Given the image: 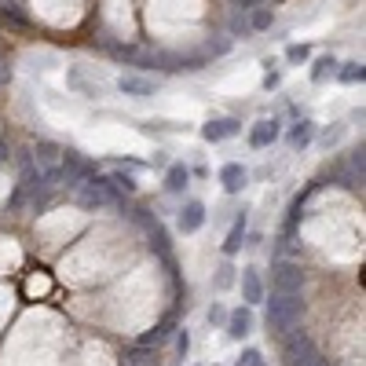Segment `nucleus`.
Here are the masks:
<instances>
[{
    "instance_id": "obj_21",
    "label": "nucleus",
    "mask_w": 366,
    "mask_h": 366,
    "mask_svg": "<svg viewBox=\"0 0 366 366\" xmlns=\"http://www.w3.org/2000/svg\"><path fill=\"white\" fill-rule=\"evenodd\" d=\"M308 55H311L308 44H290V48H286V59H290V62H308Z\"/></svg>"
},
{
    "instance_id": "obj_30",
    "label": "nucleus",
    "mask_w": 366,
    "mask_h": 366,
    "mask_svg": "<svg viewBox=\"0 0 366 366\" xmlns=\"http://www.w3.org/2000/svg\"><path fill=\"white\" fill-rule=\"evenodd\" d=\"M8 154H11V147H8V139H0V165H8Z\"/></svg>"
},
{
    "instance_id": "obj_14",
    "label": "nucleus",
    "mask_w": 366,
    "mask_h": 366,
    "mask_svg": "<svg viewBox=\"0 0 366 366\" xmlns=\"http://www.w3.org/2000/svg\"><path fill=\"white\" fill-rule=\"evenodd\" d=\"M187 180H191V168L173 165V168H168V176H165V191L168 194H180L183 187H187Z\"/></svg>"
},
{
    "instance_id": "obj_15",
    "label": "nucleus",
    "mask_w": 366,
    "mask_h": 366,
    "mask_svg": "<svg viewBox=\"0 0 366 366\" xmlns=\"http://www.w3.org/2000/svg\"><path fill=\"white\" fill-rule=\"evenodd\" d=\"M271 22H274V15H271V8H253L250 11V33H260V30H271Z\"/></svg>"
},
{
    "instance_id": "obj_23",
    "label": "nucleus",
    "mask_w": 366,
    "mask_h": 366,
    "mask_svg": "<svg viewBox=\"0 0 366 366\" xmlns=\"http://www.w3.org/2000/svg\"><path fill=\"white\" fill-rule=\"evenodd\" d=\"M8 85H11V59L0 55V88H8Z\"/></svg>"
},
{
    "instance_id": "obj_29",
    "label": "nucleus",
    "mask_w": 366,
    "mask_h": 366,
    "mask_svg": "<svg viewBox=\"0 0 366 366\" xmlns=\"http://www.w3.org/2000/svg\"><path fill=\"white\" fill-rule=\"evenodd\" d=\"M187 345H191V337H187V330H183V333L176 337V351H180V356H187Z\"/></svg>"
},
{
    "instance_id": "obj_25",
    "label": "nucleus",
    "mask_w": 366,
    "mask_h": 366,
    "mask_svg": "<svg viewBox=\"0 0 366 366\" xmlns=\"http://www.w3.org/2000/svg\"><path fill=\"white\" fill-rule=\"evenodd\" d=\"M234 268L231 264H224V268H220V274H216V286H220V290H227V286L234 282V274H231Z\"/></svg>"
},
{
    "instance_id": "obj_11",
    "label": "nucleus",
    "mask_w": 366,
    "mask_h": 366,
    "mask_svg": "<svg viewBox=\"0 0 366 366\" xmlns=\"http://www.w3.org/2000/svg\"><path fill=\"white\" fill-rule=\"evenodd\" d=\"M315 351V345H311V337L308 333H290L286 337V363H297V359H304Z\"/></svg>"
},
{
    "instance_id": "obj_5",
    "label": "nucleus",
    "mask_w": 366,
    "mask_h": 366,
    "mask_svg": "<svg viewBox=\"0 0 366 366\" xmlns=\"http://www.w3.org/2000/svg\"><path fill=\"white\" fill-rule=\"evenodd\" d=\"M154 88H158V81H150V77H139V73H121V77H117V92H125V96H136V99L154 96Z\"/></svg>"
},
{
    "instance_id": "obj_12",
    "label": "nucleus",
    "mask_w": 366,
    "mask_h": 366,
    "mask_svg": "<svg viewBox=\"0 0 366 366\" xmlns=\"http://www.w3.org/2000/svg\"><path fill=\"white\" fill-rule=\"evenodd\" d=\"M311 139H315V125H311L308 117H304V121H297V125L290 128V147H293V150H304Z\"/></svg>"
},
{
    "instance_id": "obj_3",
    "label": "nucleus",
    "mask_w": 366,
    "mask_h": 366,
    "mask_svg": "<svg viewBox=\"0 0 366 366\" xmlns=\"http://www.w3.org/2000/svg\"><path fill=\"white\" fill-rule=\"evenodd\" d=\"M304 290V271L293 260H279L271 268V293H300Z\"/></svg>"
},
{
    "instance_id": "obj_2",
    "label": "nucleus",
    "mask_w": 366,
    "mask_h": 366,
    "mask_svg": "<svg viewBox=\"0 0 366 366\" xmlns=\"http://www.w3.org/2000/svg\"><path fill=\"white\" fill-rule=\"evenodd\" d=\"M62 162H67V150H62L59 143H51V139H41V143H33V147H30V168L44 183L62 176Z\"/></svg>"
},
{
    "instance_id": "obj_17",
    "label": "nucleus",
    "mask_w": 366,
    "mask_h": 366,
    "mask_svg": "<svg viewBox=\"0 0 366 366\" xmlns=\"http://www.w3.org/2000/svg\"><path fill=\"white\" fill-rule=\"evenodd\" d=\"M107 183L117 191V194H136V180L132 176H125V173H114V176H107Z\"/></svg>"
},
{
    "instance_id": "obj_19",
    "label": "nucleus",
    "mask_w": 366,
    "mask_h": 366,
    "mask_svg": "<svg viewBox=\"0 0 366 366\" xmlns=\"http://www.w3.org/2000/svg\"><path fill=\"white\" fill-rule=\"evenodd\" d=\"M234 366H268V359H264V351H256V348H245Z\"/></svg>"
},
{
    "instance_id": "obj_18",
    "label": "nucleus",
    "mask_w": 366,
    "mask_h": 366,
    "mask_svg": "<svg viewBox=\"0 0 366 366\" xmlns=\"http://www.w3.org/2000/svg\"><path fill=\"white\" fill-rule=\"evenodd\" d=\"M337 77H341L345 85H356L366 77V70H363V62H345V70H337Z\"/></svg>"
},
{
    "instance_id": "obj_6",
    "label": "nucleus",
    "mask_w": 366,
    "mask_h": 366,
    "mask_svg": "<svg viewBox=\"0 0 366 366\" xmlns=\"http://www.w3.org/2000/svg\"><path fill=\"white\" fill-rule=\"evenodd\" d=\"M279 136H282V125H279V121H268V117H264V121H256V125L250 128V147H253V150H264V147H271Z\"/></svg>"
},
{
    "instance_id": "obj_20",
    "label": "nucleus",
    "mask_w": 366,
    "mask_h": 366,
    "mask_svg": "<svg viewBox=\"0 0 366 366\" xmlns=\"http://www.w3.org/2000/svg\"><path fill=\"white\" fill-rule=\"evenodd\" d=\"M168 333H173V326H168V322H165V326H158L154 333H147V337H143V348H158Z\"/></svg>"
},
{
    "instance_id": "obj_1",
    "label": "nucleus",
    "mask_w": 366,
    "mask_h": 366,
    "mask_svg": "<svg viewBox=\"0 0 366 366\" xmlns=\"http://www.w3.org/2000/svg\"><path fill=\"white\" fill-rule=\"evenodd\" d=\"M300 315H304V300H300V293H271V300H268V326L271 330L290 333L300 322Z\"/></svg>"
},
{
    "instance_id": "obj_10",
    "label": "nucleus",
    "mask_w": 366,
    "mask_h": 366,
    "mask_svg": "<svg viewBox=\"0 0 366 366\" xmlns=\"http://www.w3.org/2000/svg\"><path fill=\"white\" fill-rule=\"evenodd\" d=\"M242 297H245V304H260L264 300V279H260L256 268L242 271Z\"/></svg>"
},
{
    "instance_id": "obj_27",
    "label": "nucleus",
    "mask_w": 366,
    "mask_h": 366,
    "mask_svg": "<svg viewBox=\"0 0 366 366\" xmlns=\"http://www.w3.org/2000/svg\"><path fill=\"white\" fill-rule=\"evenodd\" d=\"M264 0H231V8L234 11H253V8H260Z\"/></svg>"
},
{
    "instance_id": "obj_26",
    "label": "nucleus",
    "mask_w": 366,
    "mask_h": 366,
    "mask_svg": "<svg viewBox=\"0 0 366 366\" xmlns=\"http://www.w3.org/2000/svg\"><path fill=\"white\" fill-rule=\"evenodd\" d=\"M341 132H345L341 125H337V128H326V132H322V147H330V143H337V139H341Z\"/></svg>"
},
{
    "instance_id": "obj_24",
    "label": "nucleus",
    "mask_w": 366,
    "mask_h": 366,
    "mask_svg": "<svg viewBox=\"0 0 366 366\" xmlns=\"http://www.w3.org/2000/svg\"><path fill=\"white\" fill-rule=\"evenodd\" d=\"M290 366H330V363H326V359L319 356V351H311V356H304V359H297V363H290Z\"/></svg>"
},
{
    "instance_id": "obj_8",
    "label": "nucleus",
    "mask_w": 366,
    "mask_h": 366,
    "mask_svg": "<svg viewBox=\"0 0 366 366\" xmlns=\"http://www.w3.org/2000/svg\"><path fill=\"white\" fill-rule=\"evenodd\" d=\"M253 333V311L250 308H234L227 315V337L231 341H242V337Z\"/></svg>"
},
{
    "instance_id": "obj_16",
    "label": "nucleus",
    "mask_w": 366,
    "mask_h": 366,
    "mask_svg": "<svg viewBox=\"0 0 366 366\" xmlns=\"http://www.w3.org/2000/svg\"><path fill=\"white\" fill-rule=\"evenodd\" d=\"M337 73V59L333 55H322V59H315V70H311V81L315 85H322L326 77H333Z\"/></svg>"
},
{
    "instance_id": "obj_28",
    "label": "nucleus",
    "mask_w": 366,
    "mask_h": 366,
    "mask_svg": "<svg viewBox=\"0 0 366 366\" xmlns=\"http://www.w3.org/2000/svg\"><path fill=\"white\" fill-rule=\"evenodd\" d=\"M224 319H227V311L220 308V304H213V308H209V322H224Z\"/></svg>"
},
{
    "instance_id": "obj_9",
    "label": "nucleus",
    "mask_w": 366,
    "mask_h": 366,
    "mask_svg": "<svg viewBox=\"0 0 366 366\" xmlns=\"http://www.w3.org/2000/svg\"><path fill=\"white\" fill-rule=\"evenodd\" d=\"M176 224H180L183 234H194V231L205 224V205H202V202H187V205L180 209V220H176Z\"/></svg>"
},
{
    "instance_id": "obj_4",
    "label": "nucleus",
    "mask_w": 366,
    "mask_h": 366,
    "mask_svg": "<svg viewBox=\"0 0 366 366\" xmlns=\"http://www.w3.org/2000/svg\"><path fill=\"white\" fill-rule=\"evenodd\" d=\"M242 132V121H234V117H213V121L202 125V139L209 143H220V139H231Z\"/></svg>"
},
{
    "instance_id": "obj_13",
    "label": "nucleus",
    "mask_w": 366,
    "mask_h": 366,
    "mask_svg": "<svg viewBox=\"0 0 366 366\" xmlns=\"http://www.w3.org/2000/svg\"><path fill=\"white\" fill-rule=\"evenodd\" d=\"M242 242H245V216H238V220H234V227L227 231V242H224V253H227V256H234V253H238V250H242Z\"/></svg>"
},
{
    "instance_id": "obj_7",
    "label": "nucleus",
    "mask_w": 366,
    "mask_h": 366,
    "mask_svg": "<svg viewBox=\"0 0 366 366\" xmlns=\"http://www.w3.org/2000/svg\"><path fill=\"white\" fill-rule=\"evenodd\" d=\"M220 183H224L227 194H242L245 183H250V173H245L238 162H227L224 168H220Z\"/></svg>"
},
{
    "instance_id": "obj_31",
    "label": "nucleus",
    "mask_w": 366,
    "mask_h": 366,
    "mask_svg": "<svg viewBox=\"0 0 366 366\" xmlns=\"http://www.w3.org/2000/svg\"><path fill=\"white\" fill-rule=\"evenodd\" d=\"M264 88H279V73H268L264 77Z\"/></svg>"
},
{
    "instance_id": "obj_22",
    "label": "nucleus",
    "mask_w": 366,
    "mask_h": 366,
    "mask_svg": "<svg viewBox=\"0 0 366 366\" xmlns=\"http://www.w3.org/2000/svg\"><path fill=\"white\" fill-rule=\"evenodd\" d=\"M209 55H224V51H231V41H227V37H220V41H209Z\"/></svg>"
}]
</instances>
